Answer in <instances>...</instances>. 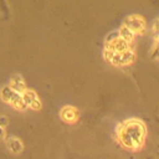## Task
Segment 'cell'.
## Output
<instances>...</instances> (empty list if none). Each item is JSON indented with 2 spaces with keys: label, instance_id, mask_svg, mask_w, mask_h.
I'll list each match as a JSON object with an SVG mask.
<instances>
[{
  "label": "cell",
  "instance_id": "cell-3",
  "mask_svg": "<svg viewBox=\"0 0 159 159\" xmlns=\"http://www.w3.org/2000/svg\"><path fill=\"white\" fill-rule=\"evenodd\" d=\"M14 91H16V92H25L26 89H25V83H24V81H22V78L19 76V75H16V76H12V80H11V86H10Z\"/></svg>",
  "mask_w": 159,
  "mask_h": 159
},
{
  "label": "cell",
  "instance_id": "cell-2",
  "mask_svg": "<svg viewBox=\"0 0 159 159\" xmlns=\"http://www.w3.org/2000/svg\"><path fill=\"white\" fill-rule=\"evenodd\" d=\"M22 97H24V101H25L26 106H30L34 109H39L41 107V103H40V101H39V98H37V96H36L35 92H32L30 89H26L24 92V96Z\"/></svg>",
  "mask_w": 159,
  "mask_h": 159
},
{
  "label": "cell",
  "instance_id": "cell-1",
  "mask_svg": "<svg viewBox=\"0 0 159 159\" xmlns=\"http://www.w3.org/2000/svg\"><path fill=\"white\" fill-rule=\"evenodd\" d=\"M1 97L5 102L10 103L12 107H15L17 109L22 111V109L26 108V103L24 101V97L19 92L14 91L11 87H4L1 89Z\"/></svg>",
  "mask_w": 159,
  "mask_h": 159
},
{
  "label": "cell",
  "instance_id": "cell-4",
  "mask_svg": "<svg viewBox=\"0 0 159 159\" xmlns=\"http://www.w3.org/2000/svg\"><path fill=\"white\" fill-rule=\"evenodd\" d=\"M61 114H62V118H63L65 120H68V122H73V120H76V118H77V112H76V109L72 108V107H66V108H63Z\"/></svg>",
  "mask_w": 159,
  "mask_h": 159
},
{
  "label": "cell",
  "instance_id": "cell-5",
  "mask_svg": "<svg viewBox=\"0 0 159 159\" xmlns=\"http://www.w3.org/2000/svg\"><path fill=\"white\" fill-rule=\"evenodd\" d=\"M7 147L12 153H20L22 150V143L20 142V139L14 138V137L7 140Z\"/></svg>",
  "mask_w": 159,
  "mask_h": 159
},
{
  "label": "cell",
  "instance_id": "cell-6",
  "mask_svg": "<svg viewBox=\"0 0 159 159\" xmlns=\"http://www.w3.org/2000/svg\"><path fill=\"white\" fill-rule=\"evenodd\" d=\"M4 135H5V132H4V129H2V127L0 125V140L4 138Z\"/></svg>",
  "mask_w": 159,
  "mask_h": 159
}]
</instances>
